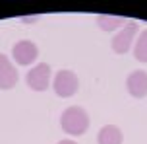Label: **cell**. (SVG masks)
<instances>
[{
	"mask_svg": "<svg viewBox=\"0 0 147 144\" xmlns=\"http://www.w3.org/2000/svg\"><path fill=\"white\" fill-rule=\"evenodd\" d=\"M134 57L140 62H147V29L143 31L136 43V49H134Z\"/></svg>",
	"mask_w": 147,
	"mask_h": 144,
	"instance_id": "10",
	"label": "cell"
},
{
	"mask_svg": "<svg viewBox=\"0 0 147 144\" xmlns=\"http://www.w3.org/2000/svg\"><path fill=\"white\" fill-rule=\"evenodd\" d=\"M52 86H54V91H56L58 98H70V96H74L78 91L80 80L72 70H58L56 76H54Z\"/></svg>",
	"mask_w": 147,
	"mask_h": 144,
	"instance_id": "2",
	"label": "cell"
},
{
	"mask_svg": "<svg viewBox=\"0 0 147 144\" xmlns=\"http://www.w3.org/2000/svg\"><path fill=\"white\" fill-rule=\"evenodd\" d=\"M60 125H62V130L72 134V136H80L83 134L89 127V115L85 113V109L80 105H72L64 109V113L60 117Z\"/></svg>",
	"mask_w": 147,
	"mask_h": 144,
	"instance_id": "1",
	"label": "cell"
},
{
	"mask_svg": "<svg viewBox=\"0 0 147 144\" xmlns=\"http://www.w3.org/2000/svg\"><path fill=\"white\" fill-rule=\"evenodd\" d=\"M58 144H76V142H74V140H60Z\"/></svg>",
	"mask_w": 147,
	"mask_h": 144,
	"instance_id": "11",
	"label": "cell"
},
{
	"mask_svg": "<svg viewBox=\"0 0 147 144\" xmlns=\"http://www.w3.org/2000/svg\"><path fill=\"white\" fill-rule=\"evenodd\" d=\"M122 140H124L122 130L118 127H114V125H105L97 134V142L99 144H122Z\"/></svg>",
	"mask_w": 147,
	"mask_h": 144,
	"instance_id": "8",
	"label": "cell"
},
{
	"mask_svg": "<svg viewBox=\"0 0 147 144\" xmlns=\"http://www.w3.org/2000/svg\"><path fill=\"white\" fill-rule=\"evenodd\" d=\"M18 84V70L6 55L0 53V90H12Z\"/></svg>",
	"mask_w": 147,
	"mask_h": 144,
	"instance_id": "7",
	"label": "cell"
},
{
	"mask_svg": "<svg viewBox=\"0 0 147 144\" xmlns=\"http://www.w3.org/2000/svg\"><path fill=\"white\" fill-rule=\"evenodd\" d=\"M126 18L122 16H107V14H99L97 16V25L105 31H114L118 27H124L126 25Z\"/></svg>",
	"mask_w": 147,
	"mask_h": 144,
	"instance_id": "9",
	"label": "cell"
},
{
	"mask_svg": "<svg viewBox=\"0 0 147 144\" xmlns=\"http://www.w3.org/2000/svg\"><path fill=\"white\" fill-rule=\"evenodd\" d=\"M126 88L130 96L136 99H141L147 96V72L145 70H134L126 78Z\"/></svg>",
	"mask_w": 147,
	"mask_h": 144,
	"instance_id": "5",
	"label": "cell"
},
{
	"mask_svg": "<svg viewBox=\"0 0 147 144\" xmlns=\"http://www.w3.org/2000/svg\"><path fill=\"white\" fill-rule=\"evenodd\" d=\"M136 33H138V23L128 22L124 27L112 37V51H114L116 55L128 53L130 47H132V41H134V37H136Z\"/></svg>",
	"mask_w": 147,
	"mask_h": 144,
	"instance_id": "3",
	"label": "cell"
},
{
	"mask_svg": "<svg viewBox=\"0 0 147 144\" xmlns=\"http://www.w3.org/2000/svg\"><path fill=\"white\" fill-rule=\"evenodd\" d=\"M12 53H14V59L18 64H22V66H27V64H31V62L37 59V55H39V51H37V45L33 43V41H18L14 45V49H12Z\"/></svg>",
	"mask_w": 147,
	"mask_h": 144,
	"instance_id": "6",
	"label": "cell"
},
{
	"mask_svg": "<svg viewBox=\"0 0 147 144\" xmlns=\"http://www.w3.org/2000/svg\"><path fill=\"white\" fill-rule=\"evenodd\" d=\"M27 86L35 91H45L49 88V82H51V66L47 62H41L27 72Z\"/></svg>",
	"mask_w": 147,
	"mask_h": 144,
	"instance_id": "4",
	"label": "cell"
}]
</instances>
